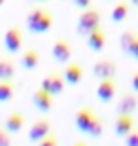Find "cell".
Wrapping results in <instances>:
<instances>
[{
  "mask_svg": "<svg viewBox=\"0 0 138 146\" xmlns=\"http://www.w3.org/2000/svg\"><path fill=\"white\" fill-rule=\"evenodd\" d=\"M136 31H125V33L119 36V48H121V51L125 55H129V51H131V46H133L134 38H136Z\"/></svg>",
  "mask_w": 138,
  "mask_h": 146,
  "instance_id": "ffe728a7",
  "label": "cell"
},
{
  "mask_svg": "<svg viewBox=\"0 0 138 146\" xmlns=\"http://www.w3.org/2000/svg\"><path fill=\"white\" fill-rule=\"evenodd\" d=\"M63 76H64V80H66V86H80L83 76H85L83 65H81L80 61H70L68 65H64Z\"/></svg>",
  "mask_w": 138,
  "mask_h": 146,
  "instance_id": "7c38bea8",
  "label": "cell"
},
{
  "mask_svg": "<svg viewBox=\"0 0 138 146\" xmlns=\"http://www.w3.org/2000/svg\"><path fill=\"white\" fill-rule=\"evenodd\" d=\"M100 23H102V13L98 8L91 6L87 10H81L80 17L76 21V34L80 38H87L95 29L100 27Z\"/></svg>",
  "mask_w": 138,
  "mask_h": 146,
  "instance_id": "7a4b0ae2",
  "label": "cell"
},
{
  "mask_svg": "<svg viewBox=\"0 0 138 146\" xmlns=\"http://www.w3.org/2000/svg\"><path fill=\"white\" fill-rule=\"evenodd\" d=\"M116 110H117V114H134L138 110V93H134L133 89L121 93L117 97Z\"/></svg>",
  "mask_w": 138,
  "mask_h": 146,
  "instance_id": "30bf717a",
  "label": "cell"
},
{
  "mask_svg": "<svg viewBox=\"0 0 138 146\" xmlns=\"http://www.w3.org/2000/svg\"><path fill=\"white\" fill-rule=\"evenodd\" d=\"M23 46H25V36H23V29L17 27V25H11V27L6 29L4 33V48L10 55L21 53Z\"/></svg>",
  "mask_w": 138,
  "mask_h": 146,
  "instance_id": "3957f363",
  "label": "cell"
},
{
  "mask_svg": "<svg viewBox=\"0 0 138 146\" xmlns=\"http://www.w3.org/2000/svg\"><path fill=\"white\" fill-rule=\"evenodd\" d=\"M98 118V114L93 106L89 104H81L80 108L76 110V116H74V125L76 129L80 131V133H85L87 135V131L91 129V125L95 123V119Z\"/></svg>",
  "mask_w": 138,
  "mask_h": 146,
  "instance_id": "5b68a950",
  "label": "cell"
},
{
  "mask_svg": "<svg viewBox=\"0 0 138 146\" xmlns=\"http://www.w3.org/2000/svg\"><path fill=\"white\" fill-rule=\"evenodd\" d=\"M102 133H104V119L98 116L95 119V123L91 125V129L87 131V137H91V139H100Z\"/></svg>",
  "mask_w": 138,
  "mask_h": 146,
  "instance_id": "44dd1931",
  "label": "cell"
},
{
  "mask_svg": "<svg viewBox=\"0 0 138 146\" xmlns=\"http://www.w3.org/2000/svg\"><path fill=\"white\" fill-rule=\"evenodd\" d=\"M36 146H59V137L55 135L53 131H51L48 137H44L42 141H38Z\"/></svg>",
  "mask_w": 138,
  "mask_h": 146,
  "instance_id": "7402d4cb",
  "label": "cell"
},
{
  "mask_svg": "<svg viewBox=\"0 0 138 146\" xmlns=\"http://www.w3.org/2000/svg\"><path fill=\"white\" fill-rule=\"evenodd\" d=\"M40 87L49 91L53 97H59V95H63L64 89H66V80H64V76L61 72H49L42 82H40Z\"/></svg>",
  "mask_w": 138,
  "mask_h": 146,
  "instance_id": "8992f818",
  "label": "cell"
},
{
  "mask_svg": "<svg viewBox=\"0 0 138 146\" xmlns=\"http://www.w3.org/2000/svg\"><path fill=\"white\" fill-rule=\"evenodd\" d=\"M129 13H131V2H129V0H121V2H117V4L112 8L110 17H112L114 23H123L129 17Z\"/></svg>",
  "mask_w": 138,
  "mask_h": 146,
  "instance_id": "d6986e66",
  "label": "cell"
},
{
  "mask_svg": "<svg viewBox=\"0 0 138 146\" xmlns=\"http://www.w3.org/2000/svg\"><path fill=\"white\" fill-rule=\"evenodd\" d=\"M70 146H87V142H83V141H76V142H72Z\"/></svg>",
  "mask_w": 138,
  "mask_h": 146,
  "instance_id": "83f0119b",
  "label": "cell"
},
{
  "mask_svg": "<svg viewBox=\"0 0 138 146\" xmlns=\"http://www.w3.org/2000/svg\"><path fill=\"white\" fill-rule=\"evenodd\" d=\"M131 2V6H134V8H138V0H129Z\"/></svg>",
  "mask_w": 138,
  "mask_h": 146,
  "instance_id": "f1b7e54d",
  "label": "cell"
},
{
  "mask_svg": "<svg viewBox=\"0 0 138 146\" xmlns=\"http://www.w3.org/2000/svg\"><path fill=\"white\" fill-rule=\"evenodd\" d=\"M17 93V84L13 80H0V104L13 101Z\"/></svg>",
  "mask_w": 138,
  "mask_h": 146,
  "instance_id": "ac0fdd59",
  "label": "cell"
},
{
  "mask_svg": "<svg viewBox=\"0 0 138 146\" xmlns=\"http://www.w3.org/2000/svg\"><path fill=\"white\" fill-rule=\"evenodd\" d=\"M72 55H74V48H72V42L68 38H57L51 44V57H53L55 63L68 65L72 61Z\"/></svg>",
  "mask_w": 138,
  "mask_h": 146,
  "instance_id": "277c9868",
  "label": "cell"
},
{
  "mask_svg": "<svg viewBox=\"0 0 138 146\" xmlns=\"http://www.w3.org/2000/svg\"><path fill=\"white\" fill-rule=\"evenodd\" d=\"M0 146H11V133L6 127H0Z\"/></svg>",
  "mask_w": 138,
  "mask_h": 146,
  "instance_id": "cb8c5ba5",
  "label": "cell"
},
{
  "mask_svg": "<svg viewBox=\"0 0 138 146\" xmlns=\"http://www.w3.org/2000/svg\"><path fill=\"white\" fill-rule=\"evenodd\" d=\"M85 44H87V48H89L91 51H95V53H100L102 49L106 48V44H108V33L102 29V25L98 29H95L89 36L85 38Z\"/></svg>",
  "mask_w": 138,
  "mask_h": 146,
  "instance_id": "5bb4252c",
  "label": "cell"
},
{
  "mask_svg": "<svg viewBox=\"0 0 138 146\" xmlns=\"http://www.w3.org/2000/svg\"><path fill=\"white\" fill-rule=\"evenodd\" d=\"M117 89H119V86H117L116 78H104L96 86V99L100 103H110L117 97Z\"/></svg>",
  "mask_w": 138,
  "mask_h": 146,
  "instance_id": "ba28073f",
  "label": "cell"
},
{
  "mask_svg": "<svg viewBox=\"0 0 138 146\" xmlns=\"http://www.w3.org/2000/svg\"><path fill=\"white\" fill-rule=\"evenodd\" d=\"M72 4L78 8V10H87V8H91L93 6V0H72Z\"/></svg>",
  "mask_w": 138,
  "mask_h": 146,
  "instance_id": "d4e9b609",
  "label": "cell"
},
{
  "mask_svg": "<svg viewBox=\"0 0 138 146\" xmlns=\"http://www.w3.org/2000/svg\"><path fill=\"white\" fill-rule=\"evenodd\" d=\"M51 131H53V123H51V121L44 116V118H38V119H34V121H32V125L28 127L27 137H28V141H30V142H34V144H36L38 141H42L44 137H48Z\"/></svg>",
  "mask_w": 138,
  "mask_h": 146,
  "instance_id": "52a82bcc",
  "label": "cell"
},
{
  "mask_svg": "<svg viewBox=\"0 0 138 146\" xmlns=\"http://www.w3.org/2000/svg\"><path fill=\"white\" fill-rule=\"evenodd\" d=\"M106 2H112V0H106Z\"/></svg>",
  "mask_w": 138,
  "mask_h": 146,
  "instance_id": "1f68e13d",
  "label": "cell"
},
{
  "mask_svg": "<svg viewBox=\"0 0 138 146\" xmlns=\"http://www.w3.org/2000/svg\"><path fill=\"white\" fill-rule=\"evenodd\" d=\"M117 74V65L116 61L110 59V57H100L98 61H95L93 65V76L98 78V80H104V78H116Z\"/></svg>",
  "mask_w": 138,
  "mask_h": 146,
  "instance_id": "9c48e42d",
  "label": "cell"
},
{
  "mask_svg": "<svg viewBox=\"0 0 138 146\" xmlns=\"http://www.w3.org/2000/svg\"><path fill=\"white\" fill-rule=\"evenodd\" d=\"M34 2H38V4H46V2H49V0H34Z\"/></svg>",
  "mask_w": 138,
  "mask_h": 146,
  "instance_id": "f546056e",
  "label": "cell"
},
{
  "mask_svg": "<svg viewBox=\"0 0 138 146\" xmlns=\"http://www.w3.org/2000/svg\"><path fill=\"white\" fill-rule=\"evenodd\" d=\"M123 141H125V146H138V127H134Z\"/></svg>",
  "mask_w": 138,
  "mask_h": 146,
  "instance_id": "603a6c76",
  "label": "cell"
},
{
  "mask_svg": "<svg viewBox=\"0 0 138 146\" xmlns=\"http://www.w3.org/2000/svg\"><path fill=\"white\" fill-rule=\"evenodd\" d=\"M131 89H133L134 93H138V68L133 72V76H131Z\"/></svg>",
  "mask_w": 138,
  "mask_h": 146,
  "instance_id": "4316f807",
  "label": "cell"
},
{
  "mask_svg": "<svg viewBox=\"0 0 138 146\" xmlns=\"http://www.w3.org/2000/svg\"><path fill=\"white\" fill-rule=\"evenodd\" d=\"M15 70V61L10 55H0V80H13Z\"/></svg>",
  "mask_w": 138,
  "mask_h": 146,
  "instance_id": "e0dca14e",
  "label": "cell"
},
{
  "mask_svg": "<svg viewBox=\"0 0 138 146\" xmlns=\"http://www.w3.org/2000/svg\"><path fill=\"white\" fill-rule=\"evenodd\" d=\"M25 25H27V31L30 34H46L53 29L55 17L51 10L44 8V6H36V8H30L27 11Z\"/></svg>",
  "mask_w": 138,
  "mask_h": 146,
  "instance_id": "6da1fadb",
  "label": "cell"
},
{
  "mask_svg": "<svg viewBox=\"0 0 138 146\" xmlns=\"http://www.w3.org/2000/svg\"><path fill=\"white\" fill-rule=\"evenodd\" d=\"M40 61H42V55L36 48H27L25 51H21V59H19V65L23 66V70H36L40 66Z\"/></svg>",
  "mask_w": 138,
  "mask_h": 146,
  "instance_id": "9a60e30c",
  "label": "cell"
},
{
  "mask_svg": "<svg viewBox=\"0 0 138 146\" xmlns=\"http://www.w3.org/2000/svg\"><path fill=\"white\" fill-rule=\"evenodd\" d=\"M6 2H8V0H0V8H2V6H4Z\"/></svg>",
  "mask_w": 138,
  "mask_h": 146,
  "instance_id": "4dcf8cb0",
  "label": "cell"
},
{
  "mask_svg": "<svg viewBox=\"0 0 138 146\" xmlns=\"http://www.w3.org/2000/svg\"><path fill=\"white\" fill-rule=\"evenodd\" d=\"M25 121H27L25 114L19 112V110H13V112H10L8 116H6V119H4V127L10 131L11 135H15V133H19V131L25 127Z\"/></svg>",
  "mask_w": 138,
  "mask_h": 146,
  "instance_id": "2e32d148",
  "label": "cell"
},
{
  "mask_svg": "<svg viewBox=\"0 0 138 146\" xmlns=\"http://www.w3.org/2000/svg\"><path fill=\"white\" fill-rule=\"evenodd\" d=\"M32 103H34V106H36L42 114H48V112H51L53 106H55V97L49 91L38 87L36 91L32 93Z\"/></svg>",
  "mask_w": 138,
  "mask_h": 146,
  "instance_id": "4fadbf2b",
  "label": "cell"
},
{
  "mask_svg": "<svg viewBox=\"0 0 138 146\" xmlns=\"http://www.w3.org/2000/svg\"><path fill=\"white\" fill-rule=\"evenodd\" d=\"M134 127H136V121L133 114H117L114 119V133L119 139H125Z\"/></svg>",
  "mask_w": 138,
  "mask_h": 146,
  "instance_id": "8fae6325",
  "label": "cell"
},
{
  "mask_svg": "<svg viewBox=\"0 0 138 146\" xmlns=\"http://www.w3.org/2000/svg\"><path fill=\"white\" fill-rule=\"evenodd\" d=\"M129 57H133L134 61H138V34H136V38H134L133 46H131V51H129Z\"/></svg>",
  "mask_w": 138,
  "mask_h": 146,
  "instance_id": "484cf974",
  "label": "cell"
}]
</instances>
